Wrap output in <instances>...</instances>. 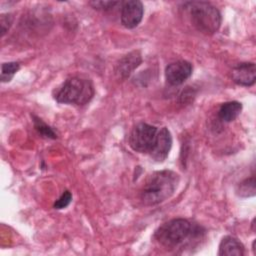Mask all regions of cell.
I'll return each instance as SVG.
<instances>
[{
	"mask_svg": "<svg viewBox=\"0 0 256 256\" xmlns=\"http://www.w3.org/2000/svg\"><path fill=\"white\" fill-rule=\"evenodd\" d=\"M255 178L251 177L240 182L236 188V193L240 197H251L255 195Z\"/></svg>",
	"mask_w": 256,
	"mask_h": 256,
	"instance_id": "13",
	"label": "cell"
},
{
	"mask_svg": "<svg viewBox=\"0 0 256 256\" xmlns=\"http://www.w3.org/2000/svg\"><path fill=\"white\" fill-rule=\"evenodd\" d=\"M34 119V126L35 129L38 131L39 134H41L43 137L46 138H52L55 139L56 138V134L55 132L52 130V128H50L47 124H45L41 119L37 118V117H33Z\"/></svg>",
	"mask_w": 256,
	"mask_h": 256,
	"instance_id": "15",
	"label": "cell"
},
{
	"mask_svg": "<svg viewBox=\"0 0 256 256\" xmlns=\"http://www.w3.org/2000/svg\"><path fill=\"white\" fill-rule=\"evenodd\" d=\"M193 232L192 224L183 218L172 219L162 224L155 232L156 240L166 248H174L183 243Z\"/></svg>",
	"mask_w": 256,
	"mask_h": 256,
	"instance_id": "4",
	"label": "cell"
},
{
	"mask_svg": "<svg viewBox=\"0 0 256 256\" xmlns=\"http://www.w3.org/2000/svg\"><path fill=\"white\" fill-rule=\"evenodd\" d=\"M158 129L147 123L137 124L129 137L131 148L140 153H150L155 143Z\"/></svg>",
	"mask_w": 256,
	"mask_h": 256,
	"instance_id": "5",
	"label": "cell"
},
{
	"mask_svg": "<svg viewBox=\"0 0 256 256\" xmlns=\"http://www.w3.org/2000/svg\"><path fill=\"white\" fill-rule=\"evenodd\" d=\"M192 65L188 61L179 60L169 64L165 69L167 82L172 86L184 83L192 74Z\"/></svg>",
	"mask_w": 256,
	"mask_h": 256,
	"instance_id": "7",
	"label": "cell"
},
{
	"mask_svg": "<svg viewBox=\"0 0 256 256\" xmlns=\"http://www.w3.org/2000/svg\"><path fill=\"white\" fill-rule=\"evenodd\" d=\"M13 21L11 14H2L0 16V26H1V36H4L5 33L9 30Z\"/></svg>",
	"mask_w": 256,
	"mask_h": 256,
	"instance_id": "18",
	"label": "cell"
},
{
	"mask_svg": "<svg viewBox=\"0 0 256 256\" xmlns=\"http://www.w3.org/2000/svg\"><path fill=\"white\" fill-rule=\"evenodd\" d=\"M94 95V88L91 81L79 77L67 79L56 91L55 99L59 103L84 105Z\"/></svg>",
	"mask_w": 256,
	"mask_h": 256,
	"instance_id": "3",
	"label": "cell"
},
{
	"mask_svg": "<svg viewBox=\"0 0 256 256\" xmlns=\"http://www.w3.org/2000/svg\"><path fill=\"white\" fill-rule=\"evenodd\" d=\"M20 69V65L18 62H8L2 64L1 70V80L2 82H9L14 74Z\"/></svg>",
	"mask_w": 256,
	"mask_h": 256,
	"instance_id": "14",
	"label": "cell"
},
{
	"mask_svg": "<svg viewBox=\"0 0 256 256\" xmlns=\"http://www.w3.org/2000/svg\"><path fill=\"white\" fill-rule=\"evenodd\" d=\"M144 13L143 4L138 0L123 3L121 8V23L128 29L135 28L141 22Z\"/></svg>",
	"mask_w": 256,
	"mask_h": 256,
	"instance_id": "6",
	"label": "cell"
},
{
	"mask_svg": "<svg viewBox=\"0 0 256 256\" xmlns=\"http://www.w3.org/2000/svg\"><path fill=\"white\" fill-rule=\"evenodd\" d=\"M171 146H172L171 133L166 127H163L157 131L155 143L149 154L155 161L162 162L168 156Z\"/></svg>",
	"mask_w": 256,
	"mask_h": 256,
	"instance_id": "8",
	"label": "cell"
},
{
	"mask_svg": "<svg viewBox=\"0 0 256 256\" xmlns=\"http://www.w3.org/2000/svg\"><path fill=\"white\" fill-rule=\"evenodd\" d=\"M179 183V176L171 170L154 172L141 190L140 199L148 206L159 204L170 198Z\"/></svg>",
	"mask_w": 256,
	"mask_h": 256,
	"instance_id": "1",
	"label": "cell"
},
{
	"mask_svg": "<svg viewBox=\"0 0 256 256\" xmlns=\"http://www.w3.org/2000/svg\"><path fill=\"white\" fill-rule=\"evenodd\" d=\"M192 25L201 33L211 35L221 24L219 10L212 4L204 1H192L184 4Z\"/></svg>",
	"mask_w": 256,
	"mask_h": 256,
	"instance_id": "2",
	"label": "cell"
},
{
	"mask_svg": "<svg viewBox=\"0 0 256 256\" xmlns=\"http://www.w3.org/2000/svg\"><path fill=\"white\" fill-rule=\"evenodd\" d=\"M141 63V56L138 52H131L120 60L117 65V73L123 77H128L132 71Z\"/></svg>",
	"mask_w": 256,
	"mask_h": 256,
	"instance_id": "11",
	"label": "cell"
},
{
	"mask_svg": "<svg viewBox=\"0 0 256 256\" xmlns=\"http://www.w3.org/2000/svg\"><path fill=\"white\" fill-rule=\"evenodd\" d=\"M71 200H72V194L69 191H64L62 193V195L54 203V208L55 209H63L70 204Z\"/></svg>",
	"mask_w": 256,
	"mask_h": 256,
	"instance_id": "16",
	"label": "cell"
},
{
	"mask_svg": "<svg viewBox=\"0 0 256 256\" xmlns=\"http://www.w3.org/2000/svg\"><path fill=\"white\" fill-rule=\"evenodd\" d=\"M242 110V104L237 101H229L223 103L218 110V117L224 122L235 120Z\"/></svg>",
	"mask_w": 256,
	"mask_h": 256,
	"instance_id": "12",
	"label": "cell"
},
{
	"mask_svg": "<svg viewBox=\"0 0 256 256\" xmlns=\"http://www.w3.org/2000/svg\"><path fill=\"white\" fill-rule=\"evenodd\" d=\"M94 9L97 10H111L114 8V6H116L117 4H119V2L116 1H92L89 3Z\"/></svg>",
	"mask_w": 256,
	"mask_h": 256,
	"instance_id": "17",
	"label": "cell"
},
{
	"mask_svg": "<svg viewBox=\"0 0 256 256\" xmlns=\"http://www.w3.org/2000/svg\"><path fill=\"white\" fill-rule=\"evenodd\" d=\"M232 80L241 86H252L256 80V67L253 62L241 63L231 72Z\"/></svg>",
	"mask_w": 256,
	"mask_h": 256,
	"instance_id": "9",
	"label": "cell"
},
{
	"mask_svg": "<svg viewBox=\"0 0 256 256\" xmlns=\"http://www.w3.org/2000/svg\"><path fill=\"white\" fill-rule=\"evenodd\" d=\"M244 254V246L240 241L232 236L224 237L219 245L218 255L220 256H242Z\"/></svg>",
	"mask_w": 256,
	"mask_h": 256,
	"instance_id": "10",
	"label": "cell"
}]
</instances>
